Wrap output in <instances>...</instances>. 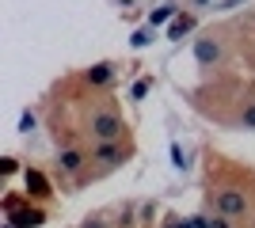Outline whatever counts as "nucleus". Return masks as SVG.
I'll use <instances>...</instances> for the list:
<instances>
[{
  "instance_id": "1",
  "label": "nucleus",
  "mask_w": 255,
  "mask_h": 228,
  "mask_svg": "<svg viewBox=\"0 0 255 228\" xmlns=\"http://www.w3.org/2000/svg\"><path fill=\"white\" fill-rule=\"evenodd\" d=\"M88 133L96 137V145H103V141H122L126 122L118 118L115 110H92V118H88Z\"/></svg>"
},
{
  "instance_id": "2",
  "label": "nucleus",
  "mask_w": 255,
  "mask_h": 228,
  "mask_svg": "<svg viewBox=\"0 0 255 228\" xmlns=\"http://www.w3.org/2000/svg\"><path fill=\"white\" fill-rule=\"evenodd\" d=\"M217 213L221 217H244L248 213V198H244V190H217Z\"/></svg>"
},
{
  "instance_id": "3",
  "label": "nucleus",
  "mask_w": 255,
  "mask_h": 228,
  "mask_svg": "<svg viewBox=\"0 0 255 228\" xmlns=\"http://www.w3.org/2000/svg\"><path fill=\"white\" fill-rule=\"evenodd\" d=\"M88 160H92V156H84L80 149H61V152H57V167H61V175H80Z\"/></svg>"
},
{
  "instance_id": "4",
  "label": "nucleus",
  "mask_w": 255,
  "mask_h": 228,
  "mask_svg": "<svg viewBox=\"0 0 255 228\" xmlns=\"http://www.w3.org/2000/svg\"><path fill=\"white\" fill-rule=\"evenodd\" d=\"M92 160L107 163V167H115V163L126 160V149H122V141H103V145H96V149H92Z\"/></svg>"
},
{
  "instance_id": "5",
  "label": "nucleus",
  "mask_w": 255,
  "mask_h": 228,
  "mask_svg": "<svg viewBox=\"0 0 255 228\" xmlns=\"http://www.w3.org/2000/svg\"><path fill=\"white\" fill-rule=\"evenodd\" d=\"M8 225H15V228H38V225H46V213H42V209H34V206H19L15 213H8Z\"/></svg>"
},
{
  "instance_id": "6",
  "label": "nucleus",
  "mask_w": 255,
  "mask_h": 228,
  "mask_svg": "<svg viewBox=\"0 0 255 228\" xmlns=\"http://www.w3.org/2000/svg\"><path fill=\"white\" fill-rule=\"evenodd\" d=\"M194 57H198V65H217V61H221V42H217V38H198V42H194Z\"/></svg>"
},
{
  "instance_id": "7",
  "label": "nucleus",
  "mask_w": 255,
  "mask_h": 228,
  "mask_svg": "<svg viewBox=\"0 0 255 228\" xmlns=\"http://www.w3.org/2000/svg\"><path fill=\"white\" fill-rule=\"evenodd\" d=\"M84 80L92 87H103V84H111V80H115V65H111V61H99V65H92L84 73Z\"/></svg>"
},
{
  "instance_id": "8",
  "label": "nucleus",
  "mask_w": 255,
  "mask_h": 228,
  "mask_svg": "<svg viewBox=\"0 0 255 228\" xmlns=\"http://www.w3.org/2000/svg\"><path fill=\"white\" fill-rule=\"evenodd\" d=\"M27 190H31L34 198H46V194H50V183H46V175L31 167V171H27Z\"/></svg>"
},
{
  "instance_id": "9",
  "label": "nucleus",
  "mask_w": 255,
  "mask_h": 228,
  "mask_svg": "<svg viewBox=\"0 0 255 228\" xmlns=\"http://www.w3.org/2000/svg\"><path fill=\"white\" fill-rule=\"evenodd\" d=\"M194 23H198V19H194L191 11H187V15H179V19L168 27V38H183V34H191V31H194Z\"/></svg>"
},
{
  "instance_id": "10",
  "label": "nucleus",
  "mask_w": 255,
  "mask_h": 228,
  "mask_svg": "<svg viewBox=\"0 0 255 228\" xmlns=\"http://www.w3.org/2000/svg\"><path fill=\"white\" fill-rule=\"evenodd\" d=\"M171 15H175V4H164V8H156V11H152V27H156V23H168L171 19Z\"/></svg>"
},
{
  "instance_id": "11",
  "label": "nucleus",
  "mask_w": 255,
  "mask_h": 228,
  "mask_svg": "<svg viewBox=\"0 0 255 228\" xmlns=\"http://www.w3.org/2000/svg\"><path fill=\"white\" fill-rule=\"evenodd\" d=\"M240 126H244V130H255V99L240 110Z\"/></svg>"
},
{
  "instance_id": "12",
  "label": "nucleus",
  "mask_w": 255,
  "mask_h": 228,
  "mask_svg": "<svg viewBox=\"0 0 255 228\" xmlns=\"http://www.w3.org/2000/svg\"><path fill=\"white\" fill-rule=\"evenodd\" d=\"M76 228H111V221H103V217H84Z\"/></svg>"
},
{
  "instance_id": "13",
  "label": "nucleus",
  "mask_w": 255,
  "mask_h": 228,
  "mask_svg": "<svg viewBox=\"0 0 255 228\" xmlns=\"http://www.w3.org/2000/svg\"><path fill=\"white\" fill-rule=\"evenodd\" d=\"M171 163H175V167H187V156H183V149L175 141H171Z\"/></svg>"
},
{
  "instance_id": "14",
  "label": "nucleus",
  "mask_w": 255,
  "mask_h": 228,
  "mask_svg": "<svg viewBox=\"0 0 255 228\" xmlns=\"http://www.w3.org/2000/svg\"><path fill=\"white\" fill-rule=\"evenodd\" d=\"M19 130H23V133H31V130H34V114H31V110H23V118H19Z\"/></svg>"
},
{
  "instance_id": "15",
  "label": "nucleus",
  "mask_w": 255,
  "mask_h": 228,
  "mask_svg": "<svg viewBox=\"0 0 255 228\" xmlns=\"http://www.w3.org/2000/svg\"><path fill=\"white\" fill-rule=\"evenodd\" d=\"M149 80H137V84H133V99H145V95H149Z\"/></svg>"
},
{
  "instance_id": "16",
  "label": "nucleus",
  "mask_w": 255,
  "mask_h": 228,
  "mask_svg": "<svg viewBox=\"0 0 255 228\" xmlns=\"http://www.w3.org/2000/svg\"><path fill=\"white\" fill-rule=\"evenodd\" d=\"M210 228H233V217H221V213H217V217L210 221Z\"/></svg>"
},
{
  "instance_id": "17",
  "label": "nucleus",
  "mask_w": 255,
  "mask_h": 228,
  "mask_svg": "<svg viewBox=\"0 0 255 228\" xmlns=\"http://www.w3.org/2000/svg\"><path fill=\"white\" fill-rule=\"evenodd\" d=\"M149 38H152V31H137L133 34V46H149Z\"/></svg>"
},
{
  "instance_id": "18",
  "label": "nucleus",
  "mask_w": 255,
  "mask_h": 228,
  "mask_svg": "<svg viewBox=\"0 0 255 228\" xmlns=\"http://www.w3.org/2000/svg\"><path fill=\"white\" fill-rule=\"evenodd\" d=\"M164 228H175V225H171V221H164Z\"/></svg>"
},
{
  "instance_id": "19",
  "label": "nucleus",
  "mask_w": 255,
  "mask_h": 228,
  "mask_svg": "<svg viewBox=\"0 0 255 228\" xmlns=\"http://www.w3.org/2000/svg\"><path fill=\"white\" fill-rule=\"evenodd\" d=\"M4 228H15V225H4Z\"/></svg>"
}]
</instances>
